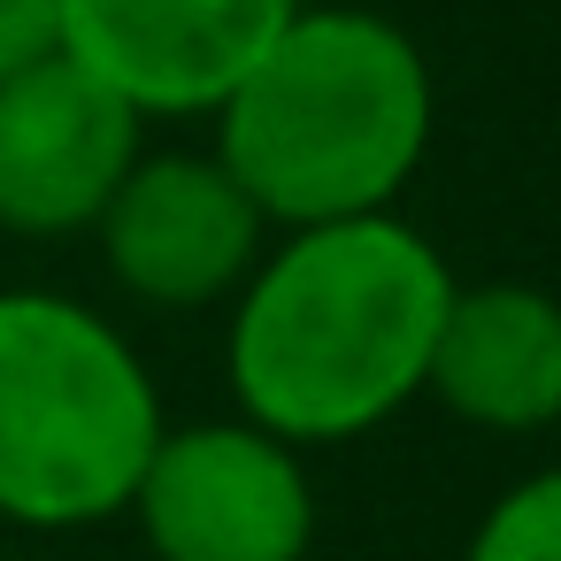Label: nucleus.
Returning <instances> with one entry per match:
<instances>
[{"mask_svg": "<svg viewBox=\"0 0 561 561\" xmlns=\"http://www.w3.org/2000/svg\"><path fill=\"white\" fill-rule=\"evenodd\" d=\"M469 561H561V469H538L523 484H507L477 538H469Z\"/></svg>", "mask_w": 561, "mask_h": 561, "instance_id": "nucleus-9", "label": "nucleus"}, {"mask_svg": "<svg viewBox=\"0 0 561 561\" xmlns=\"http://www.w3.org/2000/svg\"><path fill=\"white\" fill-rule=\"evenodd\" d=\"M62 55V0H0V78Z\"/></svg>", "mask_w": 561, "mask_h": 561, "instance_id": "nucleus-10", "label": "nucleus"}, {"mask_svg": "<svg viewBox=\"0 0 561 561\" xmlns=\"http://www.w3.org/2000/svg\"><path fill=\"white\" fill-rule=\"evenodd\" d=\"M108 277L147 308H208L262 262V208L216 154H139L101 208Z\"/></svg>", "mask_w": 561, "mask_h": 561, "instance_id": "nucleus-7", "label": "nucleus"}, {"mask_svg": "<svg viewBox=\"0 0 561 561\" xmlns=\"http://www.w3.org/2000/svg\"><path fill=\"white\" fill-rule=\"evenodd\" d=\"M139 124L147 116L116 101L101 78H85L70 55L0 78V231H93L139 162Z\"/></svg>", "mask_w": 561, "mask_h": 561, "instance_id": "nucleus-5", "label": "nucleus"}, {"mask_svg": "<svg viewBox=\"0 0 561 561\" xmlns=\"http://www.w3.org/2000/svg\"><path fill=\"white\" fill-rule=\"evenodd\" d=\"M162 431V392L108 316L70 293H0V523L124 515Z\"/></svg>", "mask_w": 561, "mask_h": 561, "instance_id": "nucleus-3", "label": "nucleus"}, {"mask_svg": "<svg viewBox=\"0 0 561 561\" xmlns=\"http://www.w3.org/2000/svg\"><path fill=\"white\" fill-rule=\"evenodd\" d=\"M431 147V62L369 9H308L216 101V162L262 224L385 216Z\"/></svg>", "mask_w": 561, "mask_h": 561, "instance_id": "nucleus-2", "label": "nucleus"}, {"mask_svg": "<svg viewBox=\"0 0 561 561\" xmlns=\"http://www.w3.org/2000/svg\"><path fill=\"white\" fill-rule=\"evenodd\" d=\"M454 277L438 247L385 216L300 224L270 247L231 308L239 415L285 446H339L377 431L423 392Z\"/></svg>", "mask_w": 561, "mask_h": 561, "instance_id": "nucleus-1", "label": "nucleus"}, {"mask_svg": "<svg viewBox=\"0 0 561 561\" xmlns=\"http://www.w3.org/2000/svg\"><path fill=\"white\" fill-rule=\"evenodd\" d=\"M423 392L492 438L561 423V300L538 285H454Z\"/></svg>", "mask_w": 561, "mask_h": 561, "instance_id": "nucleus-8", "label": "nucleus"}, {"mask_svg": "<svg viewBox=\"0 0 561 561\" xmlns=\"http://www.w3.org/2000/svg\"><path fill=\"white\" fill-rule=\"evenodd\" d=\"M300 0H62V55L139 116H216Z\"/></svg>", "mask_w": 561, "mask_h": 561, "instance_id": "nucleus-6", "label": "nucleus"}, {"mask_svg": "<svg viewBox=\"0 0 561 561\" xmlns=\"http://www.w3.org/2000/svg\"><path fill=\"white\" fill-rule=\"evenodd\" d=\"M131 515L154 561H300L316 538V492L300 446L262 423H185L162 431Z\"/></svg>", "mask_w": 561, "mask_h": 561, "instance_id": "nucleus-4", "label": "nucleus"}]
</instances>
